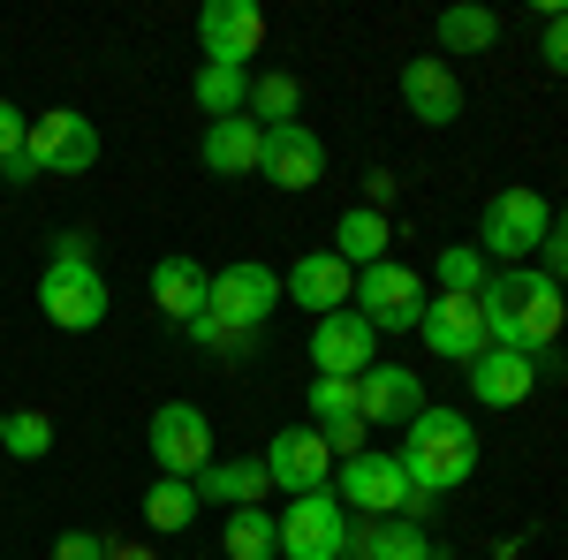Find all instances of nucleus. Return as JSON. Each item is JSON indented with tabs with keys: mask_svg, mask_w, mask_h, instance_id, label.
Listing matches in <instances>:
<instances>
[{
	"mask_svg": "<svg viewBox=\"0 0 568 560\" xmlns=\"http://www.w3.org/2000/svg\"><path fill=\"white\" fill-rule=\"evenodd\" d=\"M387 243H394V227H387V213H372V205H349V213L334 220V258L356 265V273L387 258Z\"/></svg>",
	"mask_w": 568,
	"mask_h": 560,
	"instance_id": "b1692460",
	"label": "nucleus"
},
{
	"mask_svg": "<svg viewBox=\"0 0 568 560\" xmlns=\"http://www.w3.org/2000/svg\"><path fill=\"white\" fill-rule=\"evenodd\" d=\"M190 99H197L213 122H235V114L251 106V77H243V69H227V61H205V69H197V84H190Z\"/></svg>",
	"mask_w": 568,
	"mask_h": 560,
	"instance_id": "a878e982",
	"label": "nucleus"
},
{
	"mask_svg": "<svg viewBox=\"0 0 568 560\" xmlns=\"http://www.w3.org/2000/svg\"><path fill=\"white\" fill-rule=\"evenodd\" d=\"M0 447H8L16 462H45V455H53V417H45V409H16L8 431H0Z\"/></svg>",
	"mask_w": 568,
	"mask_h": 560,
	"instance_id": "2f4dec72",
	"label": "nucleus"
},
{
	"mask_svg": "<svg viewBox=\"0 0 568 560\" xmlns=\"http://www.w3.org/2000/svg\"><path fill=\"white\" fill-rule=\"evenodd\" d=\"M394 190H402L394 174H364V205H372V213H387V205H394Z\"/></svg>",
	"mask_w": 568,
	"mask_h": 560,
	"instance_id": "4c0bfd02",
	"label": "nucleus"
},
{
	"mask_svg": "<svg viewBox=\"0 0 568 560\" xmlns=\"http://www.w3.org/2000/svg\"><path fill=\"white\" fill-rule=\"evenodd\" d=\"M546 235H554V220H546V197L530 190V182H508L493 205H485V235L478 251L485 258H530V251H546Z\"/></svg>",
	"mask_w": 568,
	"mask_h": 560,
	"instance_id": "423d86ee",
	"label": "nucleus"
},
{
	"mask_svg": "<svg viewBox=\"0 0 568 560\" xmlns=\"http://www.w3.org/2000/svg\"><path fill=\"white\" fill-rule=\"evenodd\" d=\"M485 334H493V348H524V356H554V334H561L568 318V296L561 281H546V273H493L485 281Z\"/></svg>",
	"mask_w": 568,
	"mask_h": 560,
	"instance_id": "f257e3e1",
	"label": "nucleus"
},
{
	"mask_svg": "<svg viewBox=\"0 0 568 560\" xmlns=\"http://www.w3.org/2000/svg\"><path fill=\"white\" fill-rule=\"evenodd\" d=\"M530 387H538V356H524V348H485L470 364V394L485 409H516V401H530Z\"/></svg>",
	"mask_w": 568,
	"mask_h": 560,
	"instance_id": "6ab92c4d",
	"label": "nucleus"
},
{
	"mask_svg": "<svg viewBox=\"0 0 568 560\" xmlns=\"http://www.w3.org/2000/svg\"><path fill=\"white\" fill-rule=\"evenodd\" d=\"M152 303H160V318L190 326V318H205V303H213V273L197 258H160L152 265Z\"/></svg>",
	"mask_w": 568,
	"mask_h": 560,
	"instance_id": "aec40b11",
	"label": "nucleus"
},
{
	"mask_svg": "<svg viewBox=\"0 0 568 560\" xmlns=\"http://www.w3.org/2000/svg\"><path fill=\"white\" fill-rule=\"evenodd\" d=\"M417 334H425V348L447 356V364H478L485 348H493L478 296H433V303H425V318H417Z\"/></svg>",
	"mask_w": 568,
	"mask_h": 560,
	"instance_id": "ddd939ff",
	"label": "nucleus"
},
{
	"mask_svg": "<svg viewBox=\"0 0 568 560\" xmlns=\"http://www.w3.org/2000/svg\"><path fill=\"white\" fill-rule=\"evenodd\" d=\"M561 296H568V273H561Z\"/></svg>",
	"mask_w": 568,
	"mask_h": 560,
	"instance_id": "79ce46f5",
	"label": "nucleus"
},
{
	"mask_svg": "<svg viewBox=\"0 0 568 560\" xmlns=\"http://www.w3.org/2000/svg\"><path fill=\"white\" fill-rule=\"evenodd\" d=\"M220 553L227 560H273L281 553V522L265 516V508H235L227 530H220Z\"/></svg>",
	"mask_w": 568,
	"mask_h": 560,
	"instance_id": "bb28decb",
	"label": "nucleus"
},
{
	"mask_svg": "<svg viewBox=\"0 0 568 560\" xmlns=\"http://www.w3.org/2000/svg\"><path fill=\"white\" fill-rule=\"evenodd\" d=\"M311 364H318V379H364L379 364V334L356 310H326L311 326Z\"/></svg>",
	"mask_w": 568,
	"mask_h": 560,
	"instance_id": "f8f14e48",
	"label": "nucleus"
},
{
	"mask_svg": "<svg viewBox=\"0 0 568 560\" xmlns=\"http://www.w3.org/2000/svg\"><path fill=\"white\" fill-rule=\"evenodd\" d=\"M281 296H296L304 310H349V296H356V265H342L334 251H304V258L281 273Z\"/></svg>",
	"mask_w": 568,
	"mask_h": 560,
	"instance_id": "dca6fc26",
	"label": "nucleus"
},
{
	"mask_svg": "<svg viewBox=\"0 0 568 560\" xmlns=\"http://www.w3.org/2000/svg\"><path fill=\"white\" fill-rule=\"evenodd\" d=\"M265 182L273 190H311L318 174H326V144L304 130V122H281V130H265Z\"/></svg>",
	"mask_w": 568,
	"mask_h": 560,
	"instance_id": "f3484780",
	"label": "nucleus"
},
{
	"mask_svg": "<svg viewBox=\"0 0 568 560\" xmlns=\"http://www.w3.org/2000/svg\"><path fill=\"white\" fill-rule=\"evenodd\" d=\"M31 167L39 174H91L99 167V130H91L77 106H53V114H39L31 122Z\"/></svg>",
	"mask_w": 568,
	"mask_h": 560,
	"instance_id": "9b49d317",
	"label": "nucleus"
},
{
	"mask_svg": "<svg viewBox=\"0 0 568 560\" xmlns=\"http://www.w3.org/2000/svg\"><path fill=\"white\" fill-rule=\"evenodd\" d=\"M349 310L372 334H417V318H425V273H409V265H394V258L364 265Z\"/></svg>",
	"mask_w": 568,
	"mask_h": 560,
	"instance_id": "7ed1b4c3",
	"label": "nucleus"
},
{
	"mask_svg": "<svg viewBox=\"0 0 568 560\" xmlns=\"http://www.w3.org/2000/svg\"><path fill=\"white\" fill-rule=\"evenodd\" d=\"M182 334H190L197 348H213V356H235V364L258 348V334H251V326H227V318H213V310H205V318H190Z\"/></svg>",
	"mask_w": 568,
	"mask_h": 560,
	"instance_id": "473e14b6",
	"label": "nucleus"
},
{
	"mask_svg": "<svg viewBox=\"0 0 568 560\" xmlns=\"http://www.w3.org/2000/svg\"><path fill=\"white\" fill-rule=\"evenodd\" d=\"M197 45H205V61L243 69L265 45V8L258 0H205V8H197Z\"/></svg>",
	"mask_w": 568,
	"mask_h": 560,
	"instance_id": "4468645a",
	"label": "nucleus"
},
{
	"mask_svg": "<svg viewBox=\"0 0 568 560\" xmlns=\"http://www.w3.org/2000/svg\"><path fill=\"white\" fill-rule=\"evenodd\" d=\"M23 144H31V114H16V106L0 99V167H8V160H16Z\"/></svg>",
	"mask_w": 568,
	"mask_h": 560,
	"instance_id": "72a5a7b5",
	"label": "nucleus"
},
{
	"mask_svg": "<svg viewBox=\"0 0 568 560\" xmlns=\"http://www.w3.org/2000/svg\"><path fill=\"white\" fill-rule=\"evenodd\" d=\"M311 425H364V401H356V379H311Z\"/></svg>",
	"mask_w": 568,
	"mask_h": 560,
	"instance_id": "7c9ffc66",
	"label": "nucleus"
},
{
	"mask_svg": "<svg viewBox=\"0 0 568 560\" xmlns=\"http://www.w3.org/2000/svg\"><path fill=\"white\" fill-rule=\"evenodd\" d=\"M349 560H433V538H425V522H356L349 516Z\"/></svg>",
	"mask_w": 568,
	"mask_h": 560,
	"instance_id": "5701e85b",
	"label": "nucleus"
},
{
	"mask_svg": "<svg viewBox=\"0 0 568 560\" xmlns=\"http://www.w3.org/2000/svg\"><path fill=\"white\" fill-rule=\"evenodd\" d=\"M197 160H205L213 174H258L265 167V130L251 122V114H235V122H205Z\"/></svg>",
	"mask_w": 568,
	"mask_h": 560,
	"instance_id": "4be33fe9",
	"label": "nucleus"
},
{
	"mask_svg": "<svg viewBox=\"0 0 568 560\" xmlns=\"http://www.w3.org/2000/svg\"><path fill=\"white\" fill-rule=\"evenodd\" d=\"M433 39L439 53H485V45H500V16L493 8H439Z\"/></svg>",
	"mask_w": 568,
	"mask_h": 560,
	"instance_id": "393cba45",
	"label": "nucleus"
},
{
	"mask_svg": "<svg viewBox=\"0 0 568 560\" xmlns=\"http://www.w3.org/2000/svg\"><path fill=\"white\" fill-rule=\"evenodd\" d=\"M538 53H546V69H554V77H568V8H561V16H546V39H538Z\"/></svg>",
	"mask_w": 568,
	"mask_h": 560,
	"instance_id": "f704fd0d",
	"label": "nucleus"
},
{
	"mask_svg": "<svg viewBox=\"0 0 568 560\" xmlns=\"http://www.w3.org/2000/svg\"><path fill=\"white\" fill-rule=\"evenodd\" d=\"M190 485H197V500H213V508H227V516H235V508H258L265 492H273V477H265V455H243V462H205V477H190Z\"/></svg>",
	"mask_w": 568,
	"mask_h": 560,
	"instance_id": "412c9836",
	"label": "nucleus"
},
{
	"mask_svg": "<svg viewBox=\"0 0 568 560\" xmlns=\"http://www.w3.org/2000/svg\"><path fill=\"white\" fill-rule=\"evenodd\" d=\"M402 470H409V485H425L433 500L455 492V485H470L478 477V425L463 409H433L425 401V417L402 425Z\"/></svg>",
	"mask_w": 568,
	"mask_h": 560,
	"instance_id": "f03ea898",
	"label": "nucleus"
},
{
	"mask_svg": "<svg viewBox=\"0 0 568 560\" xmlns=\"http://www.w3.org/2000/svg\"><path fill=\"white\" fill-rule=\"evenodd\" d=\"M39 310H45V326H61V334H91L106 318V273L91 258H45Z\"/></svg>",
	"mask_w": 568,
	"mask_h": 560,
	"instance_id": "20e7f679",
	"label": "nucleus"
},
{
	"mask_svg": "<svg viewBox=\"0 0 568 560\" xmlns=\"http://www.w3.org/2000/svg\"><path fill=\"white\" fill-rule=\"evenodd\" d=\"M213 318H227V326H251V334H265V318L281 310V273L265 258H235L213 273V303H205Z\"/></svg>",
	"mask_w": 568,
	"mask_h": 560,
	"instance_id": "1a4fd4ad",
	"label": "nucleus"
},
{
	"mask_svg": "<svg viewBox=\"0 0 568 560\" xmlns=\"http://www.w3.org/2000/svg\"><path fill=\"white\" fill-rule=\"evenodd\" d=\"M568 273V205L554 213V235H546V281H561Z\"/></svg>",
	"mask_w": 568,
	"mask_h": 560,
	"instance_id": "e433bc0d",
	"label": "nucleus"
},
{
	"mask_svg": "<svg viewBox=\"0 0 568 560\" xmlns=\"http://www.w3.org/2000/svg\"><path fill=\"white\" fill-rule=\"evenodd\" d=\"M433 281H439V296H485V281H493V273H485L478 243H447V251L433 258Z\"/></svg>",
	"mask_w": 568,
	"mask_h": 560,
	"instance_id": "c756f323",
	"label": "nucleus"
},
{
	"mask_svg": "<svg viewBox=\"0 0 568 560\" xmlns=\"http://www.w3.org/2000/svg\"><path fill=\"white\" fill-rule=\"evenodd\" d=\"M53 258H91V235H84V227H69V235L53 243Z\"/></svg>",
	"mask_w": 568,
	"mask_h": 560,
	"instance_id": "58836bf2",
	"label": "nucleus"
},
{
	"mask_svg": "<svg viewBox=\"0 0 568 560\" xmlns=\"http://www.w3.org/2000/svg\"><path fill=\"white\" fill-rule=\"evenodd\" d=\"M53 560H106V538H91V530H61V538H53Z\"/></svg>",
	"mask_w": 568,
	"mask_h": 560,
	"instance_id": "c9c22d12",
	"label": "nucleus"
},
{
	"mask_svg": "<svg viewBox=\"0 0 568 560\" xmlns=\"http://www.w3.org/2000/svg\"><path fill=\"white\" fill-rule=\"evenodd\" d=\"M243 114H251L258 130H281V122H296V114H304V84H296V77H281V69H273V77H251V106H243Z\"/></svg>",
	"mask_w": 568,
	"mask_h": 560,
	"instance_id": "c85d7f7f",
	"label": "nucleus"
},
{
	"mask_svg": "<svg viewBox=\"0 0 568 560\" xmlns=\"http://www.w3.org/2000/svg\"><path fill=\"white\" fill-rule=\"evenodd\" d=\"M0 182H39V167H31V152H16V160L0 167Z\"/></svg>",
	"mask_w": 568,
	"mask_h": 560,
	"instance_id": "ea45409f",
	"label": "nucleus"
},
{
	"mask_svg": "<svg viewBox=\"0 0 568 560\" xmlns=\"http://www.w3.org/2000/svg\"><path fill=\"white\" fill-rule=\"evenodd\" d=\"M197 508H205V500H197V485H190V477H160V485L144 492V522H152L160 538L190 530V522H197Z\"/></svg>",
	"mask_w": 568,
	"mask_h": 560,
	"instance_id": "cd10ccee",
	"label": "nucleus"
},
{
	"mask_svg": "<svg viewBox=\"0 0 568 560\" xmlns=\"http://www.w3.org/2000/svg\"><path fill=\"white\" fill-rule=\"evenodd\" d=\"M402 106L425 122V130H447L463 122V84L447 61H402Z\"/></svg>",
	"mask_w": 568,
	"mask_h": 560,
	"instance_id": "a211bd4d",
	"label": "nucleus"
},
{
	"mask_svg": "<svg viewBox=\"0 0 568 560\" xmlns=\"http://www.w3.org/2000/svg\"><path fill=\"white\" fill-rule=\"evenodd\" d=\"M334 500L349 508L356 522H387L402 516V500H409V470H402V455H349V462H334Z\"/></svg>",
	"mask_w": 568,
	"mask_h": 560,
	"instance_id": "39448f33",
	"label": "nucleus"
},
{
	"mask_svg": "<svg viewBox=\"0 0 568 560\" xmlns=\"http://www.w3.org/2000/svg\"><path fill=\"white\" fill-rule=\"evenodd\" d=\"M144 447H152L160 477H205V462H213V425H205L197 401H160Z\"/></svg>",
	"mask_w": 568,
	"mask_h": 560,
	"instance_id": "0eeeda50",
	"label": "nucleus"
},
{
	"mask_svg": "<svg viewBox=\"0 0 568 560\" xmlns=\"http://www.w3.org/2000/svg\"><path fill=\"white\" fill-rule=\"evenodd\" d=\"M265 477H273V492H288V500H304V492H334V455H326L318 425L273 431V447H265Z\"/></svg>",
	"mask_w": 568,
	"mask_h": 560,
	"instance_id": "9d476101",
	"label": "nucleus"
},
{
	"mask_svg": "<svg viewBox=\"0 0 568 560\" xmlns=\"http://www.w3.org/2000/svg\"><path fill=\"white\" fill-rule=\"evenodd\" d=\"M273 522H281V553L288 560H349V508L334 492H304Z\"/></svg>",
	"mask_w": 568,
	"mask_h": 560,
	"instance_id": "6e6552de",
	"label": "nucleus"
},
{
	"mask_svg": "<svg viewBox=\"0 0 568 560\" xmlns=\"http://www.w3.org/2000/svg\"><path fill=\"white\" fill-rule=\"evenodd\" d=\"M0 431H8V409H0Z\"/></svg>",
	"mask_w": 568,
	"mask_h": 560,
	"instance_id": "a19ab883",
	"label": "nucleus"
},
{
	"mask_svg": "<svg viewBox=\"0 0 568 560\" xmlns=\"http://www.w3.org/2000/svg\"><path fill=\"white\" fill-rule=\"evenodd\" d=\"M356 401H364V425H417L425 417V379L409 364H372L356 379Z\"/></svg>",
	"mask_w": 568,
	"mask_h": 560,
	"instance_id": "2eb2a0df",
	"label": "nucleus"
}]
</instances>
